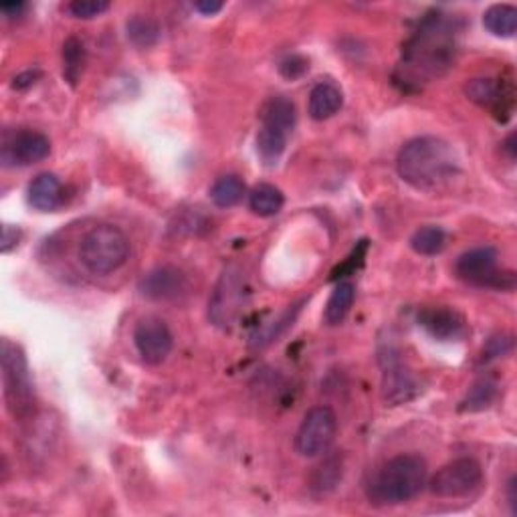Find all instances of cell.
<instances>
[{
  "label": "cell",
  "mask_w": 517,
  "mask_h": 517,
  "mask_svg": "<svg viewBox=\"0 0 517 517\" xmlns=\"http://www.w3.org/2000/svg\"><path fill=\"white\" fill-rule=\"evenodd\" d=\"M457 51L455 22L442 13H431L402 51L405 84H429L453 67Z\"/></svg>",
  "instance_id": "1"
},
{
  "label": "cell",
  "mask_w": 517,
  "mask_h": 517,
  "mask_svg": "<svg viewBox=\"0 0 517 517\" xmlns=\"http://www.w3.org/2000/svg\"><path fill=\"white\" fill-rule=\"evenodd\" d=\"M398 176L416 191H439L461 166L453 146L434 136L414 138L402 146L397 158Z\"/></svg>",
  "instance_id": "2"
},
{
  "label": "cell",
  "mask_w": 517,
  "mask_h": 517,
  "mask_svg": "<svg viewBox=\"0 0 517 517\" xmlns=\"http://www.w3.org/2000/svg\"><path fill=\"white\" fill-rule=\"evenodd\" d=\"M429 481V467L418 455H397L372 473L366 495L374 505H400L421 495Z\"/></svg>",
  "instance_id": "3"
},
{
  "label": "cell",
  "mask_w": 517,
  "mask_h": 517,
  "mask_svg": "<svg viewBox=\"0 0 517 517\" xmlns=\"http://www.w3.org/2000/svg\"><path fill=\"white\" fill-rule=\"evenodd\" d=\"M129 241L121 228L97 225L79 243V261L94 275H110L126 265Z\"/></svg>",
  "instance_id": "4"
},
{
  "label": "cell",
  "mask_w": 517,
  "mask_h": 517,
  "mask_svg": "<svg viewBox=\"0 0 517 517\" xmlns=\"http://www.w3.org/2000/svg\"><path fill=\"white\" fill-rule=\"evenodd\" d=\"M0 364H3V388L8 413L14 418L29 416L35 406V384L24 352L4 338L0 346Z\"/></svg>",
  "instance_id": "5"
},
{
  "label": "cell",
  "mask_w": 517,
  "mask_h": 517,
  "mask_svg": "<svg viewBox=\"0 0 517 517\" xmlns=\"http://www.w3.org/2000/svg\"><path fill=\"white\" fill-rule=\"evenodd\" d=\"M455 273L461 281L475 287L502 291H512L515 287V273L497 267V249L491 245L463 253L455 263Z\"/></svg>",
  "instance_id": "6"
},
{
  "label": "cell",
  "mask_w": 517,
  "mask_h": 517,
  "mask_svg": "<svg viewBox=\"0 0 517 517\" xmlns=\"http://www.w3.org/2000/svg\"><path fill=\"white\" fill-rule=\"evenodd\" d=\"M249 299V290L239 267H227L209 301V317L218 327H231L241 317Z\"/></svg>",
  "instance_id": "7"
},
{
  "label": "cell",
  "mask_w": 517,
  "mask_h": 517,
  "mask_svg": "<svg viewBox=\"0 0 517 517\" xmlns=\"http://www.w3.org/2000/svg\"><path fill=\"white\" fill-rule=\"evenodd\" d=\"M380 366H382V398L387 406L406 405L418 397L421 387L414 374L408 370L400 358V350L392 342H382L380 346Z\"/></svg>",
  "instance_id": "8"
},
{
  "label": "cell",
  "mask_w": 517,
  "mask_h": 517,
  "mask_svg": "<svg viewBox=\"0 0 517 517\" xmlns=\"http://www.w3.org/2000/svg\"><path fill=\"white\" fill-rule=\"evenodd\" d=\"M481 483L483 469L479 461H475L471 457H461L441 467L426 486H429L432 495L441 499H457L471 495L473 491L481 487Z\"/></svg>",
  "instance_id": "9"
},
{
  "label": "cell",
  "mask_w": 517,
  "mask_h": 517,
  "mask_svg": "<svg viewBox=\"0 0 517 517\" xmlns=\"http://www.w3.org/2000/svg\"><path fill=\"white\" fill-rule=\"evenodd\" d=\"M338 432V416L330 406H314L303 416L295 432V450L301 457L314 459L330 450Z\"/></svg>",
  "instance_id": "10"
},
{
  "label": "cell",
  "mask_w": 517,
  "mask_h": 517,
  "mask_svg": "<svg viewBox=\"0 0 517 517\" xmlns=\"http://www.w3.org/2000/svg\"><path fill=\"white\" fill-rule=\"evenodd\" d=\"M134 346L142 362L158 366L174 348V335L162 317L146 316L134 327Z\"/></svg>",
  "instance_id": "11"
},
{
  "label": "cell",
  "mask_w": 517,
  "mask_h": 517,
  "mask_svg": "<svg viewBox=\"0 0 517 517\" xmlns=\"http://www.w3.org/2000/svg\"><path fill=\"white\" fill-rule=\"evenodd\" d=\"M49 154H51V142L45 134L37 129H21L4 139L0 158L4 168H24L43 162Z\"/></svg>",
  "instance_id": "12"
},
{
  "label": "cell",
  "mask_w": 517,
  "mask_h": 517,
  "mask_svg": "<svg viewBox=\"0 0 517 517\" xmlns=\"http://www.w3.org/2000/svg\"><path fill=\"white\" fill-rule=\"evenodd\" d=\"M465 94L471 102H475L481 108H487L497 121L505 124L513 113V87L504 79H471L465 85Z\"/></svg>",
  "instance_id": "13"
},
{
  "label": "cell",
  "mask_w": 517,
  "mask_h": 517,
  "mask_svg": "<svg viewBox=\"0 0 517 517\" xmlns=\"http://www.w3.org/2000/svg\"><path fill=\"white\" fill-rule=\"evenodd\" d=\"M138 291L150 301H176L186 295L188 279L178 267L162 265L139 279Z\"/></svg>",
  "instance_id": "14"
},
{
  "label": "cell",
  "mask_w": 517,
  "mask_h": 517,
  "mask_svg": "<svg viewBox=\"0 0 517 517\" xmlns=\"http://www.w3.org/2000/svg\"><path fill=\"white\" fill-rule=\"evenodd\" d=\"M418 325L439 342H453L463 338L467 334L465 317L457 309L439 306V308H424L418 311Z\"/></svg>",
  "instance_id": "15"
},
{
  "label": "cell",
  "mask_w": 517,
  "mask_h": 517,
  "mask_svg": "<svg viewBox=\"0 0 517 517\" xmlns=\"http://www.w3.org/2000/svg\"><path fill=\"white\" fill-rule=\"evenodd\" d=\"M27 201L39 212H51L61 207L63 202V184L53 172H40L32 178L27 191Z\"/></svg>",
  "instance_id": "16"
},
{
  "label": "cell",
  "mask_w": 517,
  "mask_h": 517,
  "mask_svg": "<svg viewBox=\"0 0 517 517\" xmlns=\"http://www.w3.org/2000/svg\"><path fill=\"white\" fill-rule=\"evenodd\" d=\"M342 105H343L342 89L332 84V81H322V84H317L311 89L308 111L314 120L324 121L334 118L335 113L342 110Z\"/></svg>",
  "instance_id": "17"
},
{
  "label": "cell",
  "mask_w": 517,
  "mask_h": 517,
  "mask_svg": "<svg viewBox=\"0 0 517 517\" xmlns=\"http://www.w3.org/2000/svg\"><path fill=\"white\" fill-rule=\"evenodd\" d=\"M295 121H298V110H295V103L285 95H275L271 100L265 102L261 110V124L273 126L291 134L295 128Z\"/></svg>",
  "instance_id": "18"
},
{
  "label": "cell",
  "mask_w": 517,
  "mask_h": 517,
  "mask_svg": "<svg viewBox=\"0 0 517 517\" xmlns=\"http://www.w3.org/2000/svg\"><path fill=\"white\" fill-rule=\"evenodd\" d=\"M354 299H356L354 283L340 281L338 285L334 287L330 299H327V303H325L324 322L330 327L343 324V319L348 317L352 306H354Z\"/></svg>",
  "instance_id": "19"
},
{
  "label": "cell",
  "mask_w": 517,
  "mask_h": 517,
  "mask_svg": "<svg viewBox=\"0 0 517 517\" xmlns=\"http://www.w3.org/2000/svg\"><path fill=\"white\" fill-rule=\"evenodd\" d=\"M483 27L499 39H512L517 31V8L513 4H494L483 13Z\"/></svg>",
  "instance_id": "20"
},
{
  "label": "cell",
  "mask_w": 517,
  "mask_h": 517,
  "mask_svg": "<svg viewBox=\"0 0 517 517\" xmlns=\"http://www.w3.org/2000/svg\"><path fill=\"white\" fill-rule=\"evenodd\" d=\"M343 477V459L342 455H330L316 467L311 473V491L317 495L332 494L340 486Z\"/></svg>",
  "instance_id": "21"
},
{
  "label": "cell",
  "mask_w": 517,
  "mask_h": 517,
  "mask_svg": "<svg viewBox=\"0 0 517 517\" xmlns=\"http://www.w3.org/2000/svg\"><path fill=\"white\" fill-rule=\"evenodd\" d=\"M285 196L273 184H257L249 194V209L261 218L275 217L283 209Z\"/></svg>",
  "instance_id": "22"
},
{
  "label": "cell",
  "mask_w": 517,
  "mask_h": 517,
  "mask_svg": "<svg viewBox=\"0 0 517 517\" xmlns=\"http://www.w3.org/2000/svg\"><path fill=\"white\" fill-rule=\"evenodd\" d=\"M287 139H290L287 131L261 124V129L257 134V152L261 156V160L269 164V166H275L285 152Z\"/></svg>",
  "instance_id": "23"
},
{
  "label": "cell",
  "mask_w": 517,
  "mask_h": 517,
  "mask_svg": "<svg viewBox=\"0 0 517 517\" xmlns=\"http://www.w3.org/2000/svg\"><path fill=\"white\" fill-rule=\"evenodd\" d=\"M126 31H128L129 43L139 47V49L154 47L162 37L160 22L150 14H134L128 21Z\"/></svg>",
  "instance_id": "24"
},
{
  "label": "cell",
  "mask_w": 517,
  "mask_h": 517,
  "mask_svg": "<svg viewBox=\"0 0 517 517\" xmlns=\"http://www.w3.org/2000/svg\"><path fill=\"white\" fill-rule=\"evenodd\" d=\"M245 192H247V186H245L243 178L236 174H227L220 176L217 183L210 186V201L215 202V207L218 209H231L245 199Z\"/></svg>",
  "instance_id": "25"
},
{
  "label": "cell",
  "mask_w": 517,
  "mask_h": 517,
  "mask_svg": "<svg viewBox=\"0 0 517 517\" xmlns=\"http://www.w3.org/2000/svg\"><path fill=\"white\" fill-rule=\"evenodd\" d=\"M85 45L77 37H69L63 43V77L71 87H76L85 67Z\"/></svg>",
  "instance_id": "26"
},
{
  "label": "cell",
  "mask_w": 517,
  "mask_h": 517,
  "mask_svg": "<svg viewBox=\"0 0 517 517\" xmlns=\"http://www.w3.org/2000/svg\"><path fill=\"white\" fill-rule=\"evenodd\" d=\"M445 245H447V233L437 225L421 227L413 236H410V247L423 257L439 255V253L445 249Z\"/></svg>",
  "instance_id": "27"
},
{
  "label": "cell",
  "mask_w": 517,
  "mask_h": 517,
  "mask_svg": "<svg viewBox=\"0 0 517 517\" xmlns=\"http://www.w3.org/2000/svg\"><path fill=\"white\" fill-rule=\"evenodd\" d=\"M497 397V384L491 380H479L477 384H473L471 390L467 392L465 400L461 402L459 410L461 413H477V410H486L491 406V402Z\"/></svg>",
  "instance_id": "28"
},
{
  "label": "cell",
  "mask_w": 517,
  "mask_h": 517,
  "mask_svg": "<svg viewBox=\"0 0 517 517\" xmlns=\"http://www.w3.org/2000/svg\"><path fill=\"white\" fill-rule=\"evenodd\" d=\"M108 0H73L67 4V13L76 19H95V16L110 11Z\"/></svg>",
  "instance_id": "29"
},
{
  "label": "cell",
  "mask_w": 517,
  "mask_h": 517,
  "mask_svg": "<svg viewBox=\"0 0 517 517\" xmlns=\"http://www.w3.org/2000/svg\"><path fill=\"white\" fill-rule=\"evenodd\" d=\"M512 348H513L512 335H505V334L494 335V338H489V342L486 343V348H483L481 360L483 362H491V360H495L499 356H505L507 352H512Z\"/></svg>",
  "instance_id": "30"
},
{
  "label": "cell",
  "mask_w": 517,
  "mask_h": 517,
  "mask_svg": "<svg viewBox=\"0 0 517 517\" xmlns=\"http://www.w3.org/2000/svg\"><path fill=\"white\" fill-rule=\"evenodd\" d=\"M308 69H309V63L303 59V57H299V55L287 57V59L281 61V65H279V71H281V76L287 77V79H298Z\"/></svg>",
  "instance_id": "31"
},
{
  "label": "cell",
  "mask_w": 517,
  "mask_h": 517,
  "mask_svg": "<svg viewBox=\"0 0 517 517\" xmlns=\"http://www.w3.org/2000/svg\"><path fill=\"white\" fill-rule=\"evenodd\" d=\"M19 239H21V231L16 227H11V225H6L3 228V245H0V249H3V253L6 255V253H11L16 245H19Z\"/></svg>",
  "instance_id": "32"
},
{
  "label": "cell",
  "mask_w": 517,
  "mask_h": 517,
  "mask_svg": "<svg viewBox=\"0 0 517 517\" xmlns=\"http://www.w3.org/2000/svg\"><path fill=\"white\" fill-rule=\"evenodd\" d=\"M40 77L39 71H24L21 76H16L13 79V87L14 89H29L37 84V79Z\"/></svg>",
  "instance_id": "33"
},
{
  "label": "cell",
  "mask_w": 517,
  "mask_h": 517,
  "mask_svg": "<svg viewBox=\"0 0 517 517\" xmlns=\"http://www.w3.org/2000/svg\"><path fill=\"white\" fill-rule=\"evenodd\" d=\"M192 8H194L196 13L212 16V14H217V13L223 11L225 4H223V3H217V0H201V3H194Z\"/></svg>",
  "instance_id": "34"
},
{
  "label": "cell",
  "mask_w": 517,
  "mask_h": 517,
  "mask_svg": "<svg viewBox=\"0 0 517 517\" xmlns=\"http://www.w3.org/2000/svg\"><path fill=\"white\" fill-rule=\"evenodd\" d=\"M0 11L6 16V19H21L22 13L27 11V3H3L0 4Z\"/></svg>",
  "instance_id": "35"
},
{
  "label": "cell",
  "mask_w": 517,
  "mask_h": 517,
  "mask_svg": "<svg viewBox=\"0 0 517 517\" xmlns=\"http://www.w3.org/2000/svg\"><path fill=\"white\" fill-rule=\"evenodd\" d=\"M507 504L512 507V513L517 515V479L512 477L507 483Z\"/></svg>",
  "instance_id": "36"
},
{
  "label": "cell",
  "mask_w": 517,
  "mask_h": 517,
  "mask_svg": "<svg viewBox=\"0 0 517 517\" xmlns=\"http://www.w3.org/2000/svg\"><path fill=\"white\" fill-rule=\"evenodd\" d=\"M504 150L507 152V156H510L512 160H515V154H517V150H515V134H510L505 138V142H504Z\"/></svg>",
  "instance_id": "37"
}]
</instances>
